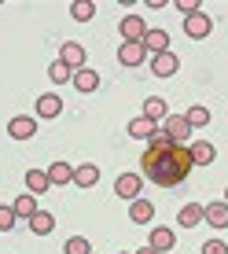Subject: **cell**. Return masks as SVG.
I'll use <instances>...</instances> for the list:
<instances>
[{
    "mask_svg": "<svg viewBox=\"0 0 228 254\" xmlns=\"http://www.w3.org/2000/svg\"><path fill=\"white\" fill-rule=\"evenodd\" d=\"M140 166H144L147 181H155V185H162V188H173L191 173L195 162H191V151L184 144H173V140L166 136V129H155L151 147L144 151V162Z\"/></svg>",
    "mask_w": 228,
    "mask_h": 254,
    "instance_id": "6da1fadb",
    "label": "cell"
},
{
    "mask_svg": "<svg viewBox=\"0 0 228 254\" xmlns=\"http://www.w3.org/2000/svg\"><path fill=\"white\" fill-rule=\"evenodd\" d=\"M118 30H121V37H125V41H133V45H144V33H147V30H144V19H140V15H125Z\"/></svg>",
    "mask_w": 228,
    "mask_h": 254,
    "instance_id": "7a4b0ae2",
    "label": "cell"
},
{
    "mask_svg": "<svg viewBox=\"0 0 228 254\" xmlns=\"http://www.w3.org/2000/svg\"><path fill=\"white\" fill-rule=\"evenodd\" d=\"M177 66H180V59L173 56V52H162V56L151 59V70H155L159 77H173V74H177Z\"/></svg>",
    "mask_w": 228,
    "mask_h": 254,
    "instance_id": "3957f363",
    "label": "cell"
},
{
    "mask_svg": "<svg viewBox=\"0 0 228 254\" xmlns=\"http://www.w3.org/2000/svg\"><path fill=\"white\" fill-rule=\"evenodd\" d=\"M203 221H210L214 229H228V203H210V206H203Z\"/></svg>",
    "mask_w": 228,
    "mask_h": 254,
    "instance_id": "277c9868",
    "label": "cell"
},
{
    "mask_svg": "<svg viewBox=\"0 0 228 254\" xmlns=\"http://www.w3.org/2000/svg\"><path fill=\"white\" fill-rule=\"evenodd\" d=\"M210 26H214V22H210L203 11H195V15H188V22H184V33L199 41V37H206V33H210Z\"/></svg>",
    "mask_w": 228,
    "mask_h": 254,
    "instance_id": "5b68a950",
    "label": "cell"
},
{
    "mask_svg": "<svg viewBox=\"0 0 228 254\" xmlns=\"http://www.w3.org/2000/svg\"><path fill=\"white\" fill-rule=\"evenodd\" d=\"M118 59H121V66H140V63H144V45L125 41V45L118 48Z\"/></svg>",
    "mask_w": 228,
    "mask_h": 254,
    "instance_id": "8992f818",
    "label": "cell"
},
{
    "mask_svg": "<svg viewBox=\"0 0 228 254\" xmlns=\"http://www.w3.org/2000/svg\"><path fill=\"white\" fill-rule=\"evenodd\" d=\"M114 191H118L121 199H136L140 195V177H136V173H121L118 185H114Z\"/></svg>",
    "mask_w": 228,
    "mask_h": 254,
    "instance_id": "52a82bcc",
    "label": "cell"
},
{
    "mask_svg": "<svg viewBox=\"0 0 228 254\" xmlns=\"http://www.w3.org/2000/svg\"><path fill=\"white\" fill-rule=\"evenodd\" d=\"M144 48H151L155 56H162V52L170 48V33L166 30H147L144 33Z\"/></svg>",
    "mask_w": 228,
    "mask_h": 254,
    "instance_id": "ba28073f",
    "label": "cell"
},
{
    "mask_svg": "<svg viewBox=\"0 0 228 254\" xmlns=\"http://www.w3.org/2000/svg\"><path fill=\"white\" fill-rule=\"evenodd\" d=\"M7 133H11L15 140H30L33 133H37V126H33V118H11L7 122Z\"/></svg>",
    "mask_w": 228,
    "mask_h": 254,
    "instance_id": "9c48e42d",
    "label": "cell"
},
{
    "mask_svg": "<svg viewBox=\"0 0 228 254\" xmlns=\"http://www.w3.org/2000/svg\"><path fill=\"white\" fill-rule=\"evenodd\" d=\"M188 118H170V122H166V136H170L173 140V144H180V140H188Z\"/></svg>",
    "mask_w": 228,
    "mask_h": 254,
    "instance_id": "30bf717a",
    "label": "cell"
},
{
    "mask_svg": "<svg viewBox=\"0 0 228 254\" xmlns=\"http://www.w3.org/2000/svg\"><path fill=\"white\" fill-rule=\"evenodd\" d=\"M129 217H133L136 225H144V221H151V217H155V206L147 203V199H133V206H129Z\"/></svg>",
    "mask_w": 228,
    "mask_h": 254,
    "instance_id": "8fae6325",
    "label": "cell"
},
{
    "mask_svg": "<svg viewBox=\"0 0 228 254\" xmlns=\"http://www.w3.org/2000/svg\"><path fill=\"white\" fill-rule=\"evenodd\" d=\"M59 111H63V100H59V96H41L37 100V115L41 118H56Z\"/></svg>",
    "mask_w": 228,
    "mask_h": 254,
    "instance_id": "7c38bea8",
    "label": "cell"
},
{
    "mask_svg": "<svg viewBox=\"0 0 228 254\" xmlns=\"http://www.w3.org/2000/svg\"><path fill=\"white\" fill-rule=\"evenodd\" d=\"M74 85H77V92H92L96 85H100V77H96V70H89V66H81L74 74Z\"/></svg>",
    "mask_w": 228,
    "mask_h": 254,
    "instance_id": "4fadbf2b",
    "label": "cell"
},
{
    "mask_svg": "<svg viewBox=\"0 0 228 254\" xmlns=\"http://www.w3.org/2000/svg\"><path fill=\"white\" fill-rule=\"evenodd\" d=\"M188 151H191V162H199V166H210V162H214V147H210L206 140H195Z\"/></svg>",
    "mask_w": 228,
    "mask_h": 254,
    "instance_id": "5bb4252c",
    "label": "cell"
},
{
    "mask_svg": "<svg viewBox=\"0 0 228 254\" xmlns=\"http://www.w3.org/2000/svg\"><path fill=\"white\" fill-rule=\"evenodd\" d=\"M30 229L37 232V236H48L52 229H56V217H52V214H45V210H37V214L30 217Z\"/></svg>",
    "mask_w": 228,
    "mask_h": 254,
    "instance_id": "9a60e30c",
    "label": "cell"
},
{
    "mask_svg": "<svg viewBox=\"0 0 228 254\" xmlns=\"http://www.w3.org/2000/svg\"><path fill=\"white\" fill-rule=\"evenodd\" d=\"M63 63L66 66H81L85 63V48L77 45V41H66V45H63Z\"/></svg>",
    "mask_w": 228,
    "mask_h": 254,
    "instance_id": "2e32d148",
    "label": "cell"
},
{
    "mask_svg": "<svg viewBox=\"0 0 228 254\" xmlns=\"http://www.w3.org/2000/svg\"><path fill=\"white\" fill-rule=\"evenodd\" d=\"M26 185H30L33 195H41V191H45L52 181H48V173H45V170H30V173H26Z\"/></svg>",
    "mask_w": 228,
    "mask_h": 254,
    "instance_id": "e0dca14e",
    "label": "cell"
},
{
    "mask_svg": "<svg viewBox=\"0 0 228 254\" xmlns=\"http://www.w3.org/2000/svg\"><path fill=\"white\" fill-rule=\"evenodd\" d=\"M177 221H180V225H188V229H195V225L203 221V206H199V203H188V206L180 210Z\"/></svg>",
    "mask_w": 228,
    "mask_h": 254,
    "instance_id": "ac0fdd59",
    "label": "cell"
},
{
    "mask_svg": "<svg viewBox=\"0 0 228 254\" xmlns=\"http://www.w3.org/2000/svg\"><path fill=\"white\" fill-rule=\"evenodd\" d=\"M151 133H155V122H147V118H133L129 122V136H136V140H151Z\"/></svg>",
    "mask_w": 228,
    "mask_h": 254,
    "instance_id": "d6986e66",
    "label": "cell"
},
{
    "mask_svg": "<svg viewBox=\"0 0 228 254\" xmlns=\"http://www.w3.org/2000/svg\"><path fill=\"white\" fill-rule=\"evenodd\" d=\"M74 181H77L81 188H89V185L100 181V170H96V166H77V170H74Z\"/></svg>",
    "mask_w": 228,
    "mask_h": 254,
    "instance_id": "ffe728a7",
    "label": "cell"
},
{
    "mask_svg": "<svg viewBox=\"0 0 228 254\" xmlns=\"http://www.w3.org/2000/svg\"><path fill=\"white\" fill-rule=\"evenodd\" d=\"M48 181H52V185H66V181H74V170H70L66 162H56L48 170Z\"/></svg>",
    "mask_w": 228,
    "mask_h": 254,
    "instance_id": "44dd1931",
    "label": "cell"
},
{
    "mask_svg": "<svg viewBox=\"0 0 228 254\" xmlns=\"http://www.w3.org/2000/svg\"><path fill=\"white\" fill-rule=\"evenodd\" d=\"M11 210H15V217H33L37 214V203H33V195H19Z\"/></svg>",
    "mask_w": 228,
    "mask_h": 254,
    "instance_id": "7402d4cb",
    "label": "cell"
},
{
    "mask_svg": "<svg viewBox=\"0 0 228 254\" xmlns=\"http://www.w3.org/2000/svg\"><path fill=\"white\" fill-rule=\"evenodd\" d=\"M151 247H155V251H170V247H173V232H170V229H155V232H151Z\"/></svg>",
    "mask_w": 228,
    "mask_h": 254,
    "instance_id": "603a6c76",
    "label": "cell"
},
{
    "mask_svg": "<svg viewBox=\"0 0 228 254\" xmlns=\"http://www.w3.org/2000/svg\"><path fill=\"white\" fill-rule=\"evenodd\" d=\"M162 115H166V103L159 100V96H151V100L144 103V118H147V122H155V118H162Z\"/></svg>",
    "mask_w": 228,
    "mask_h": 254,
    "instance_id": "cb8c5ba5",
    "label": "cell"
},
{
    "mask_svg": "<svg viewBox=\"0 0 228 254\" xmlns=\"http://www.w3.org/2000/svg\"><path fill=\"white\" fill-rule=\"evenodd\" d=\"M92 11H96V7L89 4V0H77V4H70V15H74L77 22H89V19H92Z\"/></svg>",
    "mask_w": 228,
    "mask_h": 254,
    "instance_id": "d4e9b609",
    "label": "cell"
},
{
    "mask_svg": "<svg viewBox=\"0 0 228 254\" xmlns=\"http://www.w3.org/2000/svg\"><path fill=\"white\" fill-rule=\"evenodd\" d=\"M48 77H52V81H74V77H70V66L63 63V59H59V63H52V70H48Z\"/></svg>",
    "mask_w": 228,
    "mask_h": 254,
    "instance_id": "484cf974",
    "label": "cell"
},
{
    "mask_svg": "<svg viewBox=\"0 0 228 254\" xmlns=\"http://www.w3.org/2000/svg\"><path fill=\"white\" fill-rule=\"evenodd\" d=\"M66 254H92V247H89V240L74 236V240H66Z\"/></svg>",
    "mask_w": 228,
    "mask_h": 254,
    "instance_id": "4316f807",
    "label": "cell"
},
{
    "mask_svg": "<svg viewBox=\"0 0 228 254\" xmlns=\"http://www.w3.org/2000/svg\"><path fill=\"white\" fill-rule=\"evenodd\" d=\"M210 122V111L206 107H191L188 111V126H206Z\"/></svg>",
    "mask_w": 228,
    "mask_h": 254,
    "instance_id": "83f0119b",
    "label": "cell"
},
{
    "mask_svg": "<svg viewBox=\"0 0 228 254\" xmlns=\"http://www.w3.org/2000/svg\"><path fill=\"white\" fill-rule=\"evenodd\" d=\"M0 229H15V210L11 206H0Z\"/></svg>",
    "mask_w": 228,
    "mask_h": 254,
    "instance_id": "f1b7e54d",
    "label": "cell"
},
{
    "mask_svg": "<svg viewBox=\"0 0 228 254\" xmlns=\"http://www.w3.org/2000/svg\"><path fill=\"white\" fill-rule=\"evenodd\" d=\"M203 254H228V247L221 240H210V243H203Z\"/></svg>",
    "mask_w": 228,
    "mask_h": 254,
    "instance_id": "f546056e",
    "label": "cell"
},
{
    "mask_svg": "<svg viewBox=\"0 0 228 254\" xmlns=\"http://www.w3.org/2000/svg\"><path fill=\"white\" fill-rule=\"evenodd\" d=\"M136 254H159V251H155V247H144V251H136Z\"/></svg>",
    "mask_w": 228,
    "mask_h": 254,
    "instance_id": "4dcf8cb0",
    "label": "cell"
},
{
    "mask_svg": "<svg viewBox=\"0 0 228 254\" xmlns=\"http://www.w3.org/2000/svg\"><path fill=\"white\" fill-rule=\"evenodd\" d=\"M225 203H228V191H225Z\"/></svg>",
    "mask_w": 228,
    "mask_h": 254,
    "instance_id": "1f68e13d",
    "label": "cell"
}]
</instances>
